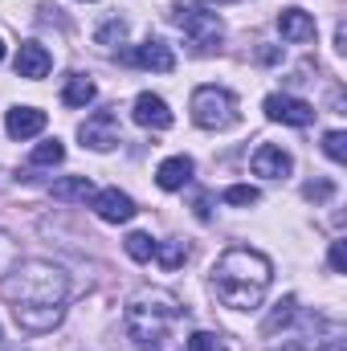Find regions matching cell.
Masks as SVG:
<instances>
[{"instance_id": "obj_1", "label": "cell", "mask_w": 347, "mask_h": 351, "mask_svg": "<svg viewBox=\"0 0 347 351\" xmlns=\"http://www.w3.org/2000/svg\"><path fill=\"white\" fill-rule=\"evenodd\" d=\"M66 290H70V278H66L62 265L41 262V258L12 265L8 298H12L16 327L33 331V335L53 331L62 323V315H66Z\"/></svg>"}, {"instance_id": "obj_2", "label": "cell", "mask_w": 347, "mask_h": 351, "mask_svg": "<svg viewBox=\"0 0 347 351\" xmlns=\"http://www.w3.org/2000/svg\"><path fill=\"white\" fill-rule=\"evenodd\" d=\"M270 282H274L270 258L258 254V250H250V245L225 250L217 258V265H213V290L233 311H258L261 302H265Z\"/></svg>"}, {"instance_id": "obj_3", "label": "cell", "mask_w": 347, "mask_h": 351, "mask_svg": "<svg viewBox=\"0 0 347 351\" xmlns=\"http://www.w3.org/2000/svg\"><path fill=\"white\" fill-rule=\"evenodd\" d=\"M180 319V302H176L168 290H139L127 311H123V327L127 335L139 343V348H160L164 343V331Z\"/></svg>"}, {"instance_id": "obj_4", "label": "cell", "mask_w": 347, "mask_h": 351, "mask_svg": "<svg viewBox=\"0 0 347 351\" xmlns=\"http://www.w3.org/2000/svg\"><path fill=\"white\" fill-rule=\"evenodd\" d=\"M188 110H192V123L204 131H225L237 123V98L225 86H196Z\"/></svg>"}, {"instance_id": "obj_5", "label": "cell", "mask_w": 347, "mask_h": 351, "mask_svg": "<svg viewBox=\"0 0 347 351\" xmlns=\"http://www.w3.org/2000/svg\"><path fill=\"white\" fill-rule=\"evenodd\" d=\"M172 21L192 37V45L196 49H213V45H221V37H225V25H221V16L217 12H208V4L204 0H176L172 4Z\"/></svg>"}, {"instance_id": "obj_6", "label": "cell", "mask_w": 347, "mask_h": 351, "mask_svg": "<svg viewBox=\"0 0 347 351\" xmlns=\"http://www.w3.org/2000/svg\"><path fill=\"white\" fill-rule=\"evenodd\" d=\"M261 110H265V119L286 123V127H311L315 123V106L302 102V98H294V94H270L261 102Z\"/></svg>"}, {"instance_id": "obj_7", "label": "cell", "mask_w": 347, "mask_h": 351, "mask_svg": "<svg viewBox=\"0 0 347 351\" xmlns=\"http://www.w3.org/2000/svg\"><path fill=\"white\" fill-rule=\"evenodd\" d=\"M78 139H82V147H90V152H110V147H119V119H115L110 110H94L86 123L78 127Z\"/></svg>"}, {"instance_id": "obj_8", "label": "cell", "mask_w": 347, "mask_h": 351, "mask_svg": "<svg viewBox=\"0 0 347 351\" xmlns=\"http://www.w3.org/2000/svg\"><path fill=\"white\" fill-rule=\"evenodd\" d=\"M90 204H94V213H98L106 225H127V221L139 213L135 200H131L127 192H119V188H102V192H94Z\"/></svg>"}, {"instance_id": "obj_9", "label": "cell", "mask_w": 347, "mask_h": 351, "mask_svg": "<svg viewBox=\"0 0 347 351\" xmlns=\"http://www.w3.org/2000/svg\"><path fill=\"white\" fill-rule=\"evenodd\" d=\"M127 62H131V66H143V70H156V74H172V70H176L172 45H164L160 37H152V41L135 45V49L127 53Z\"/></svg>"}, {"instance_id": "obj_10", "label": "cell", "mask_w": 347, "mask_h": 351, "mask_svg": "<svg viewBox=\"0 0 347 351\" xmlns=\"http://www.w3.org/2000/svg\"><path fill=\"white\" fill-rule=\"evenodd\" d=\"M49 70H53V53H49L41 41H25V45L16 49V78L37 82V78H45Z\"/></svg>"}, {"instance_id": "obj_11", "label": "cell", "mask_w": 347, "mask_h": 351, "mask_svg": "<svg viewBox=\"0 0 347 351\" xmlns=\"http://www.w3.org/2000/svg\"><path fill=\"white\" fill-rule=\"evenodd\" d=\"M131 119H135L139 127H152V131H168L176 114L168 110V102H164L160 94H139V98H135V106H131Z\"/></svg>"}, {"instance_id": "obj_12", "label": "cell", "mask_w": 347, "mask_h": 351, "mask_svg": "<svg viewBox=\"0 0 347 351\" xmlns=\"http://www.w3.org/2000/svg\"><path fill=\"white\" fill-rule=\"evenodd\" d=\"M250 168H254V176H265V180H282V176H290L294 160H290V152H282L278 143H261L258 152H254V160H250Z\"/></svg>"}, {"instance_id": "obj_13", "label": "cell", "mask_w": 347, "mask_h": 351, "mask_svg": "<svg viewBox=\"0 0 347 351\" xmlns=\"http://www.w3.org/2000/svg\"><path fill=\"white\" fill-rule=\"evenodd\" d=\"M278 33L290 45H307V41H315V16L302 12V8H282L278 12Z\"/></svg>"}, {"instance_id": "obj_14", "label": "cell", "mask_w": 347, "mask_h": 351, "mask_svg": "<svg viewBox=\"0 0 347 351\" xmlns=\"http://www.w3.org/2000/svg\"><path fill=\"white\" fill-rule=\"evenodd\" d=\"M4 131L12 139H33V135L45 131V110H37V106H12L4 114Z\"/></svg>"}, {"instance_id": "obj_15", "label": "cell", "mask_w": 347, "mask_h": 351, "mask_svg": "<svg viewBox=\"0 0 347 351\" xmlns=\"http://www.w3.org/2000/svg\"><path fill=\"white\" fill-rule=\"evenodd\" d=\"M188 180H192V160H188V156H172V160H164V164L156 168V184H160L164 192H180Z\"/></svg>"}, {"instance_id": "obj_16", "label": "cell", "mask_w": 347, "mask_h": 351, "mask_svg": "<svg viewBox=\"0 0 347 351\" xmlns=\"http://www.w3.org/2000/svg\"><path fill=\"white\" fill-rule=\"evenodd\" d=\"M94 98H98V86L90 82L86 74H70V78H66V90H62V102H66V106L78 110V106H90Z\"/></svg>"}, {"instance_id": "obj_17", "label": "cell", "mask_w": 347, "mask_h": 351, "mask_svg": "<svg viewBox=\"0 0 347 351\" xmlns=\"http://www.w3.org/2000/svg\"><path fill=\"white\" fill-rule=\"evenodd\" d=\"M90 196H94L90 176H66V180H53V200H90Z\"/></svg>"}, {"instance_id": "obj_18", "label": "cell", "mask_w": 347, "mask_h": 351, "mask_svg": "<svg viewBox=\"0 0 347 351\" xmlns=\"http://www.w3.org/2000/svg\"><path fill=\"white\" fill-rule=\"evenodd\" d=\"M62 160H66V147H62L58 139L37 143V147H33V156H29V164H33V168H53V164H62Z\"/></svg>"}, {"instance_id": "obj_19", "label": "cell", "mask_w": 347, "mask_h": 351, "mask_svg": "<svg viewBox=\"0 0 347 351\" xmlns=\"http://www.w3.org/2000/svg\"><path fill=\"white\" fill-rule=\"evenodd\" d=\"M123 250H127L131 262H152V258H156V241H152V233H127Z\"/></svg>"}, {"instance_id": "obj_20", "label": "cell", "mask_w": 347, "mask_h": 351, "mask_svg": "<svg viewBox=\"0 0 347 351\" xmlns=\"http://www.w3.org/2000/svg\"><path fill=\"white\" fill-rule=\"evenodd\" d=\"M156 258H160L164 269H180L184 258H188V245L184 241H164V245H156Z\"/></svg>"}, {"instance_id": "obj_21", "label": "cell", "mask_w": 347, "mask_h": 351, "mask_svg": "<svg viewBox=\"0 0 347 351\" xmlns=\"http://www.w3.org/2000/svg\"><path fill=\"white\" fill-rule=\"evenodd\" d=\"M261 192L254 184H233V188H225V204H233V208H250V204H258Z\"/></svg>"}, {"instance_id": "obj_22", "label": "cell", "mask_w": 347, "mask_h": 351, "mask_svg": "<svg viewBox=\"0 0 347 351\" xmlns=\"http://www.w3.org/2000/svg\"><path fill=\"white\" fill-rule=\"evenodd\" d=\"M123 37H127V25H123L119 16H115V21H106V25H98V33H94V41H98V45H106V49H115Z\"/></svg>"}, {"instance_id": "obj_23", "label": "cell", "mask_w": 347, "mask_h": 351, "mask_svg": "<svg viewBox=\"0 0 347 351\" xmlns=\"http://www.w3.org/2000/svg\"><path fill=\"white\" fill-rule=\"evenodd\" d=\"M323 152H327L335 164H344L347 160V135L344 131H327V135H323Z\"/></svg>"}, {"instance_id": "obj_24", "label": "cell", "mask_w": 347, "mask_h": 351, "mask_svg": "<svg viewBox=\"0 0 347 351\" xmlns=\"http://www.w3.org/2000/svg\"><path fill=\"white\" fill-rule=\"evenodd\" d=\"M188 351H229V348H225L221 335H213V331H196V335L188 339Z\"/></svg>"}, {"instance_id": "obj_25", "label": "cell", "mask_w": 347, "mask_h": 351, "mask_svg": "<svg viewBox=\"0 0 347 351\" xmlns=\"http://www.w3.org/2000/svg\"><path fill=\"white\" fill-rule=\"evenodd\" d=\"M302 196H307V200H315V204H327V200L335 196V184H331V180H315V184H307V188H302Z\"/></svg>"}, {"instance_id": "obj_26", "label": "cell", "mask_w": 347, "mask_h": 351, "mask_svg": "<svg viewBox=\"0 0 347 351\" xmlns=\"http://www.w3.org/2000/svg\"><path fill=\"white\" fill-rule=\"evenodd\" d=\"M12 265H16V245H12L8 233H0V278L12 274Z\"/></svg>"}, {"instance_id": "obj_27", "label": "cell", "mask_w": 347, "mask_h": 351, "mask_svg": "<svg viewBox=\"0 0 347 351\" xmlns=\"http://www.w3.org/2000/svg\"><path fill=\"white\" fill-rule=\"evenodd\" d=\"M290 315H294V298H286V302H282V311H274V315H270V323H265V331H278V327H282V323H286Z\"/></svg>"}, {"instance_id": "obj_28", "label": "cell", "mask_w": 347, "mask_h": 351, "mask_svg": "<svg viewBox=\"0 0 347 351\" xmlns=\"http://www.w3.org/2000/svg\"><path fill=\"white\" fill-rule=\"evenodd\" d=\"M331 269H335V274H347V250H344V241H331Z\"/></svg>"}, {"instance_id": "obj_29", "label": "cell", "mask_w": 347, "mask_h": 351, "mask_svg": "<svg viewBox=\"0 0 347 351\" xmlns=\"http://www.w3.org/2000/svg\"><path fill=\"white\" fill-rule=\"evenodd\" d=\"M335 49H339V53H344V49H347V29H344V25L335 29Z\"/></svg>"}, {"instance_id": "obj_30", "label": "cell", "mask_w": 347, "mask_h": 351, "mask_svg": "<svg viewBox=\"0 0 347 351\" xmlns=\"http://www.w3.org/2000/svg\"><path fill=\"white\" fill-rule=\"evenodd\" d=\"M0 62H4V41H0Z\"/></svg>"}, {"instance_id": "obj_31", "label": "cell", "mask_w": 347, "mask_h": 351, "mask_svg": "<svg viewBox=\"0 0 347 351\" xmlns=\"http://www.w3.org/2000/svg\"><path fill=\"white\" fill-rule=\"evenodd\" d=\"M217 4H229V0H217Z\"/></svg>"}, {"instance_id": "obj_32", "label": "cell", "mask_w": 347, "mask_h": 351, "mask_svg": "<svg viewBox=\"0 0 347 351\" xmlns=\"http://www.w3.org/2000/svg\"><path fill=\"white\" fill-rule=\"evenodd\" d=\"M82 4H86V0H82Z\"/></svg>"}]
</instances>
